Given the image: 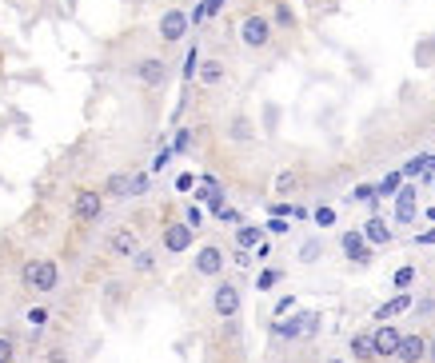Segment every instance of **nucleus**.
Wrapping results in <instances>:
<instances>
[{
  "mask_svg": "<svg viewBox=\"0 0 435 363\" xmlns=\"http://www.w3.org/2000/svg\"><path fill=\"white\" fill-rule=\"evenodd\" d=\"M412 280H415V272H412V267H400V272H395V287H407Z\"/></svg>",
  "mask_w": 435,
  "mask_h": 363,
  "instance_id": "f704fd0d",
  "label": "nucleus"
},
{
  "mask_svg": "<svg viewBox=\"0 0 435 363\" xmlns=\"http://www.w3.org/2000/svg\"><path fill=\"white\" fill-rule=\"evenodd\" d=\"M364 236H368L371 243H391V228L380 220V216H371V220L364 224Z\"/></svg>",
  "mask_w": 435,
  "mask_h": 363,
  "instance_id": "a211bd4d",
  "label": "nucleus"
},
{
  "mask_svg": "<svg viewBox=\"0 0 435 363\" xmlns=\"http://www.w3.org/2000/svg\"><path fill=\"white\" fill-rule=\"evenodd\" d=\"M276 284H279V272H276V267H264V272H260V280H256L260 292H268V287H276Z\"/></svg>",
  "mask_w": 435,
  "mask_h": 363,
  "instance_id": "a878e982",
  "label": "nucleus"
},
{
  "mask_svg": "<svg viewBox=\"0 0 435 363\" xmlns=\"http://www.w3.org/2000/svg\"><path fill=\"white\" fill-rule=\"evenodd\" d=\"M268 231H272V236H284V231H288V220H284V216H272V220H268Z\"/></svg>",
  "mask_w": 435,
  "mask_h": 363,
  "instance_id": "473e14b6",
  "label": "nucleus"
},
{
  "mask_svg": "<svg viewBox=\"0 0 435 363\" xmlns=\"http://www.w3.org/2000/svg\"><path fill=\"white\" fill-rule=\"evenodd\" d=\"M184 220H188V224H192V228H200V224H204V212H200V208H196V204H192V208H188V212H184Z\"/></svg>",
  "mask_w": 435,
  "mask_h": 363,
  "instance_id": "72a5a7b5",
  "label": "nucleus"
},
{
  "mask_svg": "<svg viewBox=\"0 0 435 363\" xmlns=\"http://www.w3.org/2000/svg\"><path fill=\"white\" fill-rule=\"evenodd\" d=\"M188 140H192V136L180 128V132H176V144H172V148H176V152H184V148H188Z\"/></svg>",
  "mask_w": 435,
  "mask_h": 363,
  "instance_id": "a19ab883",
  "label": "nucleus"
},
{
  "mask_svg": "<svg viewBox=\"0 0 435 363\" xmlns=\"http://www.w3.org/2000/svg\"><path fill=\"white\" fill-rule=\"evenodd\" d=\"M228 132H232V140H252V124H248L244 116H236V120H232V128H228Z\"/></svg>",
  "mask_w": 435,
  "mask_h": 363,
  "instance_id": "5701e85b",
  "label": "nucleus"
},
{
  "mask_svg": "<svg viewBox=\"0 0 435 363\" xmlns=\"http://www.w3.org/2000/svg\"><path fill=\"white\" fill-rule=\"evenodd\" d=\"M192 76H200V52L196 48H188V60H184V80H192Z\"/></svg>",
  "mask_w": 435,
  "mask_h": 363,
  "instance_id": "393cba45",
  "label": "nucleus"
},
{
  "mask_svg": "<svg viewBox=\"0 0 435 363\" xmlns=\"http://www.w3.org/2000/svg\"><path fill=\"white\" fill-rule=\"evenodd\" d=\"M424 168H427V156H415V160L403 164V176H424Z\"/></svg>",
  "mask_w": 435,
  "mask_h": 363,
  "instance_id": "cd10ccee",
  "label": "nucleus"
},
{
  "mask_svg": "<svg viewBox=\"0 0 435 363\" xmlns=\"http://www.w3.org/2000/svg\"><path fill=\"white\" fill-rule=\"evenodd\" d=\"M240 40H244L248 48H268L272 45V21L260 16V12H252V16L240 24Z\"/></svg>",
  "mask_w": 435,
  "mask_h": 363,
  "instance_id": "20e7f679",
  "label": "nucleus"
},
{
  "mask_svg": "<svg viewBox=\"0 0 435 363\" xmlns=\"http://www.w3.org/2000/svg\"><path fill=\"white\" fill-rule=\"evenodd\" d=\"M395 359H400V363H419V359H427V340H424V335H403Z\"/></svg>",
  "mask_w": 435,
  "mask_h": 363,
  "instance_id": "4468645a",
  "label": "nucleus"
},
{
  "mask_svg": "<svg viewBox=\"0 0 435 363\" xmlns=\"http://www.w3.org/2000/svg\"><path fill=\"white\" fill-rule=\"evenodd\" d=\"M352 200H359V204H371V200H376V188H371V184H359L356 192H352Z\"/></svg>",
  "mask_w": 435,
  "mask_h": 363,
  "instance_id": "c756f323",
  "label": "nucleus"
},
{
  "mask_svg": "<svg viewBox=\"0 0 435 363\" xmlns=\"http://www.w3.org/2000/svg\"><path fill=\"white\" fill-rule=\"evenodd\" d=\"M220 220L224 224H240V212H236V208H220Z\"/></svg>",
  "mask_w": 435,
  "mask_h": 363,
  "instance_id": "58836bf2",
  "label": "nucleus"
},
{
  "mask_svg": "<svg viewBox=\"0 0 435 363\" xmlns=\"http://www.w3.org/2000/svg\"><path fill=\"white\" fill-rule=\"evenodd\" d=\"M312 220L320 224V228H332V224H335V212H332V208H315Z\"/></svg>",
  "mask_w": 435,
  "mask_h": 363,
  "instance_id": "c85d7f7f",
  "label": "nucleus"
},
{
  "mask_svg": "<svg viewBox=\"0 0 435 363\" xmlns=\"http://www.w3.org/2000/svg\"><path fill=\"white\" fill-rule=\"evenodd\" d=\"M196 272L200 275H220L224 272V252L216 243H204L200 252H196Z\"/></svg>",
  "mask_w": 435,
  "mask_h": 363,
  "instance_id": "f8f14e48",
  "label": "nucleus"
},
{
  "mask_svg": "<svg viewBox=\"0 0 435 363\" xmlns=\"http://www.w3.org/2000/svg\"><path fill=\"white\" fill-rule=\"evenodd\" d=\"M132 76L144 84V88H160L168 80V60H160V56H144V60H136L132 64Z\"/></svg>",
  "mask_w": 435,
  "mask_h": 363,
  "instance_id": "39448f33",
  "label": "nucleus"
},
{
  "mask_svg": "<svg viewBox=\"0 0 435 363\" xmlns=\"http://www.w3.org/2000/svg\"><path fill=\"white\" fill-rule=\"evenodd\" d=\"M344 255L352 260V264H368L371 260V248H368V236L364 231H344Z\"/></svg>",
  "mask_w": 435,
  "mask_h": 363,
  "instance_id": "9b49d317",
  "label": "nucleus"
},
{
  "mask_svg": "<svg viewBox=\"0 0 435 363\" xmlns=\"http://www.w3.org/2000/svg\"><path fill=\"white\" fill-rule=\"evenodd\" d=\"M291 184H296V176H291V172H284V176L276 180V192H288Z\"/></svg>",
  "mask_w": 435,
  "mask_h": 363,
  "instance_id": "4c0bfd02",
  "label": "nucleus"
},
{
  "mask_svg": "<svg viewBox=\"0 0 435 363\" xmlns=\"http://www.w3.org/2000/svg\"><path fill=\"white\" fill-rule=\"evenodd\" d=\"M352 355H356L359 363L376 359V331H356V335H352Z\"/></svg>",
  "mask_w": 435,
  "mask_h": 363,
  "instance_id": "2eb2a0df",
  "label": "nucleus"
},
{
  "mask_svg": "<svg viewBox=\"0 0 435 363\" xmlns=\"http://www.w3.org/2000/svg\"><path fill=\"white\" fill-rule=\"evenodd\" d=\"M415 200H419V188L403 184L400 196H395V224H412L415 220Z\"/></svg>",
  "mask_w": 435,
  "mask_h": 363,
  "instance_id": "ddd939ff",
  "label": "nucleus"
},
{
  "mask_svg": "<svg viewBox=\"0 0 435 363\" xmlns=\"http://www.w3.org/2000/svg\"><path fill=\"white\" fill-rule=\"evenodd\" d=\"M276 21L284 24V28H291V24H296V16H291V8H288V4H276Z\"/></svg>",
  "mask_w": 435,
  "mask_h": 363,
  "instance_id": "7c9ffc66",
  "label": "nucleus"
},
{
  "mask_svg": "<svg viewBox=\"0 0 435 363\" xmlns=\"http://www.w3.org/2000/svg\"><path fill=\"white\" fill-rule=\"evenodd\" d=\"M220 80H224V64H220V60H204V64H200V84L212 88V84H220Z\"/></svg>",
  "mask_w": 435,
  "mask_h": 363,
  "instance_id": "412c9836",
  "label": "nucleus"
},
{
  "mask_svg": "<svg viewBox=\"0 0 435 363\" xmlns=\"http://www.w3.org/2000/svg\"><path fill=\"white\" fill-rule=\"evenodd\" d=\"M104 212V192H96V188H80L76 200H72V216H76V224H96Z\"/></svg>",
  "mask_w": 435,
  "mask_h": 363,
  "instance_id": "f03ea898",
  "label": "nucleus"
},
{
  "mask_svg": "<svg viewBox=\"0 0 435 363\" xmlns=\"http://www.w3.org/2000/svg\"><path fill=\"white\" fill-rule=\"evenodd\" d=\"M236 264H240V267H248V264H252V255H248V248H240V252H236Z\"/></svg>",
  "mask_w": 435,
  "mask_h": 363,
  "instance_id": "c03bdc74",
  "label": "nucleus"
},
{
  "mask_svg": "<svg viewBox=\"0 0 435 363\" xmlns=\"http://www.w3.org/2000/svg\"><path fill=\"white\" fill-rule=\"evenodd\" d=\"M315 328H320V316H315V311H300V316L272 323V331H276L279 340H300V335H312Z\"/></svg>",
  "mask_w": 435,
  "mask_h": 363,
  "instance_id": "7ed1b4c3",
  "label": "nucleus"
},
{
  "mask_svg": "<svg viewBox=\"0 0 435 363\" xmlns=\"http://www.w3.org/2000/svg\"><path fill=\"white\" fill-rule=\"evenodd\" d=\"M327 363H340V359H327Z\"/></svg>",
  "mask_w": 435,
  "mask_h": 363,
  "instance_id": "de8ad7c7",
  "label": "nucleus"
},
{
  "mask_svg": "<svg viewBox=\"0 0 435 363\" xmlns=\"http://www.w3.org/2000/svg\"><path fill=\"white\" fill-rule=\"evenodd\" d=\"M21 284L28 287V292H56L60 267H56L52 260H28V264L21 267Z\"/></svg>",
  "mask_w": 435,
  "mask_h": 363,
  "instance_id": "f257e3e1",
  "label": "nucleus"
},
{
  "mask_svg": "<svg viewBox=\"0 0 435 363\" xmlns=\"http://www.w3.org/2000/svg\"><path fill=\"white\" fill-rule=\"evenodd\" d=\"M220 8H224V0H204V12H208V16H216Z\"/></svg>",
  "mask_w": 435,
  "mask_h": 363,
  "instance_id": "79ce46f5",
  "label": "nucleus"
},
{
  "mask_svg": "<svg viewBox=\"0 0 435 363\" xmlns=\"http://www.w3.org/2000/svg\"><path fill=\"white\" fill-rule=\"evenodd\" d=\"M24 323L33 328V335H36V331H45V323H48V308H28V311H24Z\"/></svg>",
  "mask_w": 435,
  "mask_h": 363,
  "instance_id": "4be33fe9",
  "label": "nucleus"
},
{
  "mask_svg": "<svg viewBox=\"0 0 435 363\" xmlns=\"http://www.w3.org/2000/svg\"><path fill=\"white\" fill-rule=\"evenodd\" d=\"M104 196H116V200L132 196V176H124V172L108 176V180H104Z\"/></svg>",
  "mask_w": 435,
  "mask_h": 363,
  "instance_id": "dca6fc26",
  "label": "nucleus"
},
{
  "mask_svg": "<svg viewBox=\"0 0 435 363\" xmlns=\"http://www.w3.org/2000/svg\"><path fill=\"white\" fill-rule=\"evenodd\" d=\"M148 192V176L140 172V176H132V196H144Z\"/></svg>",
  "mask_w": 435,
  "mask_h": 363,
  "instance_id": "c9c22d12",
  "label": "nucleus"
},
{
  "mask_svg": "<svg viewBox=\"0 0 435 363\" xmlns=\"http://www.w3.org/2000/svg\"><path fill=\"white\" fill-rule=\"evenodd\" d=\"M208 21V12H204V4H196V8H192V24H204Z\"/></svg>",
  "mask_w": 435,
  "mask_h": 363,
  "instance_id": "37998d69",
  "label": "nucleus"
},
{
  "mask_svg": "<svg viewBox=\"0 0 435 363\" xmlns=\"http://www.w3.org/2000/svg\"><path fill=\"white\" fill-rule=\"evenodd\" d=\"M400 343H403L400 328H391V323H380V328H376V355H380V359H391V355L400 352Z\"/></svg>",
  "mask_w": 435,
  "mask_h": 363,
  "instance_id": "6e6552de",
  "label": "nucleus"
},
{
  "mask_svg": "<svg viewBox=\"0 0 435 363\" xmlns=\"http://www.w3.org/2000/svg\"><path fill=\"white\" fill-rule=\"evenodd\" d=\"M188 24H192V16H188V12L168 8L164 16H160V40H164V45H176V40H184V33H188Z\"/></svg>",
  "mask_w": 435,
  "mask_h": 363,
  "instance_id": "423d86ee",
  "label": "nucleus"
},
{
  "mask_svg": "<svg viewBox=\"0 0 435 363\" xmlns=\"http://www.w3.org/2000/svg\"><path fill=\"white\" fill-rule=\"evenodd\" d=\"M427 359H431V363H435V340H431V343H427Z\"/></svg>",
  "mask_w": 435,
  "mask_h": 363,
  "instance_id": "49530a36",
  "label": "nucleus"
},
{
  "mask_svg": "<svg viewBox=\"0 0 435 363\" xmlns=\"http://www.w3.org/2000/svg\"><path fill=\"white\" fill-rule=\"evenodd\" d=\"M0 363H16V340L0 335Z\"/></svg>",
  "mask_w": 435,
  "mask_h": 363,
  "instance_id": "b1692460",
  "label": "nucleus"
},
{
  "mask_svg": "<svg viewBox=\"0 0 435 363\" xmlns=\"http://www.w3.org/2000/svg\"><path fill=\"white\" fill-rule=\"evenodd\" d=\"M172 156H176V148H160V152H156V160H152V168L160 172V168H164L168 160H172Z\"/></svg>",
  "mask_w": 435,
  "mask_h": 363,
  "instance_id": "2f4dec72",
  "label": "nucleus"
},
{
  "mask_svg": "<svg viewBox=\"0 0 435 363\" xmlns=\"http://www.w3.org/2000/svg\"><path fill=\"white\" fill-rule=\"evenodd\" d=\"M132 267H136V272H152V267H156V260H152V252H136L132 255Z\"/></svg>",
  "mask_w": 435,
  "mask_h": 363,
  "instance_id": "bb28decb",
  "label": "nucleus"
},
{
  "mask_svg": "<svg viewBox=\"0 0 435 363\" xmlns=\"http://www.w3.org/2000/svg\"><path fill=\"white\" fill-rule=\"evenodd\" d=\"M236 240H240V248H260V243H264V228H256V224H244V228L236 231Z\"/></svg>",
  "mask_w": 435,
  "mask_h": 363,
  "instance_id": "aec40b11",
  "label": "nucleus"
},
{
  "mask_svg": "<svg viewBox=\"0 0 435 363\" xmlns=\"http://www.w3.org/2000/svg\"><path fill=\"white\" fill-rule=\"evenodd\" d=\"M419 243H435V228L431 231H419Z\"/></svg>",
  "mask_w": 435,
  "mask_h": 363,
  "instance_id": "a18cd8bd",
  "label": "nucleus"
},
{
  "mask_svg": "<svg viewBox=\"0 0 435 363\" xmlns=\"http://www.w3.org/2000/svg\"><path fill=\"white\" fill-rule=\"evenodd\" d=\"M164 248L172 255L188 252V248H192V224L188 220H184V224H168V228H164Z\"/></svg>",
  "mask_w": 435,
  "mask_h": 363,
  "instance_id": "1a4fd4ad",
  "label": "nucleus"
},
{
  "mask_svg": "<svg viewBox=\"0 0 435 363\" xmlns=\"http://www.w3.org/2000/svg\"><path fill=\"white\" fill-rule=\"evenodd\" d=\"M291 308H296V299H291V296H284V299L276 304V316H288Z\"/></svg>",
  "mask_w": 435,
  "mask_h": 363,
  "instance_id": "e433bc0d",
  "label": "nucleus"
},
{
  "mask_svg": "<svg viewBox=\"0 0 435 363\" xmlns=\"http://www.w3.org/2000/svg\"><path fill=\"white\" fill-rule=\"evenodd\" d=\"M48 363H68L64 347H48Z\"/></svg>",
  "mask_w": 435,
  "mask_h": 363,
  "instance_id": "ea45409f",
  "label": "nucleus"
},
{
  "mask_svg": "<svg viewBox=\"0 0 435 363\" xmlns=\"http://www.w3.org/2000/svg\"><path fill=\"white\" fill-rule=\"evenodd\" d=\"M212 308L220 319H232L236 311H240V287L236 284H220L216 287V296H212Z\"/></svg>",
  "mask_w": 435,
  "mask_h": 363,
  "instance_id": "0eeeda50",
  "label": "nucleus"
},
{
  "mask_svg": "<svg viewBox=\"0 0 435 363\" xmlns=\"http://www.w3.org/2000/svg\"><path fill=\"white\" fill-rule=\"evenodd\" d=\"M140 252V243H136V236L128 228H116L108 231V255H120V260H132V255Z\"/></svg>",
  "mask_w": 435,
  "mask_h": 363,
  "instance_id": "9d476101",
  "label": "nucleus"
},
{
  "mask_svg": "<svg viewBox=\"0 0 435 363\" xmlns=\"http://www.w3.org/2000/svg\"><path fill=\"white\" fill-rule=\"evenodd\" d=\"M400 188H403V172H388V176L380 180V184H376V196H383V200H395L400 196Z\"/></svg>",
  "mask_w": 435,
  "mask_h": 363,
  "instance_id": "6ab92c4d",
  "label": "nucleus"
},
{
  "mask_svg": "<svg viewBox=\"0 0 435 363\" xmlns=\"http://www.w3.org/2000/svg\"><path fill=\"white\" fill-rule=\"evenodd\" d=\"M407 308H412V296H395V299H388V304L376 311V319H380V323H388V319H395L400 311H407Z\"/></svg>",
  "mask_w": 435,
  "mask_h": 363,
  "instance_id": "f3484780",
  "label": "nucleus"
}]
</instances>
